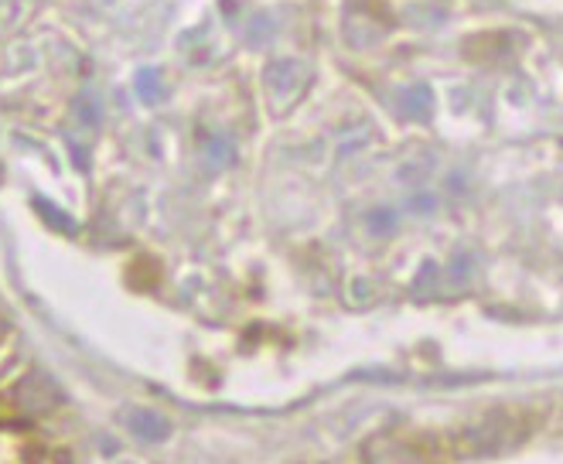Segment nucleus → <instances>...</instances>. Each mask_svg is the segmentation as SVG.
Returning <instances> with one entry per match:
<instances>
[{
	"label": "nucleus",
	"mask_w": 563,
	"mask_h": 464,
	"mask_svg": "<svg viewBox=\"0 0 563 464\" xmlns=\"http://www.w3.org/2000/svg\"><path fill=\"white\" fill-rule=\"evenodd\" d=\"M404 96H407L410 110H417V113H423V107H430V89H427V86H413V89H407Z\"/></svg>",
	"instance_id": "39448f33"
},
{
	"label": "nucleus",
	"mask_w": 563,
	"mask_h": 464,
	"mask_svg": "<svg viewBox=\"0 0 563 464\" xmlns=\"http://www.w3.org/2000/svg\"><path fill=\"white\" fill-rule=\"evenodd\" d=\"M18 404H21V410H27V413H45V410H52V407L58 404V389H55V383H52L48 376L31 373V376H24V383L18 386Z\"/></svg>",
	"instance_id": "7ed1b4c3"
},
{
	"label": "nucleus",
	"mask_w": 563,
	"mask_h": 464,
	"mask_svg": "<svg viewBox=\"0 0 563 464\" xmlns=\"http://www.w3.org/2000/svg\"><path fill=\"white\" fill-rule=\"evenodd\" d=\"M123 423L130 427V434H137L144 441H164L172 434V427L164 417L151 413V410H126L123 413Z\"/></svg>",
	"instance_id": "20e7f679"
},
{
	"label": "nucleus",
	"mask_w": 563,
	"mask_h": 464,
	"mask_svg": "<svg viewBox=\"0 0 563 464\" xmlns=\"http://www.w3.org/2000/svg\"><path fill=\"white\" fill-rule=\"evenodd\" d=\"M366 461L369 464H434V454L423 444H417V438L383 434L366 448Z\"/></svg>",
	"instance_id": "f03ea898"
},
{
	"label": "nucleus",
	"mask_w": 563,
	"mask_h": 464,
	"mask_svg": "<svg viewBox=\"0 0 563 464\" xmlns=\"http://www.w3.org/2000/svg\"><path fill=\"white\" fill-rule=\"evenodd\" d=\"M4 331H8V328H4V321H0V339H4Z\"/></svg>",
	"instance_id": "423d86ee"
},
{
	"label": "nucleus",
	"mask_w": 563,
	"mask_h": 464,
	"mask_svg": "<svg viewBox=\"0 0 563 464\" xmlns=\"http://www.w3.org/2000/svg\"><path fill=\"white\" fill-rule=\"evenodd\" d=\"M512 427H516V417L509 413H492L485 417L478 427H468L465 434L457 438V448L465 457H482V454H495L512 444Z\"/></svg>",
	"instance_id": "f257e3e1"
}]
</instances>
